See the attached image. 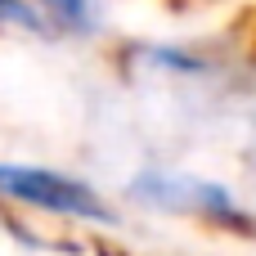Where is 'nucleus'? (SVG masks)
<instances>
[{
    "mask_svg": "<svg viewBox=\"0 0 256 256\" xmlns=\"http://www.w3.org/2000/svg\"><path fill=\"white\" fill-rule=\"evenodd\" d=\"M126 198L140 202L144 212L180 216V220L202 225L212 234L256 243V212L225 180H212V176H198V171H176V166H148V171L130 176Z\"/></svg>",
    "mask_w": 256,
    "mask_h": 256,
    "instance_id": "nucleus-1",
    "label": "nucleus"
},
{
    "mask_svg": "<svg viewBox=\"0 0 256 256\" xmlns=\"http://www.w3.org/2000/svg\"><path fill=\"white\" fill-rule=\"evenodd\" d=\"M0 207L45 216V220L72 225V230H117L122 225L117 202L99 184H90L76 171L45 166V162H4L0 158Z\"/></svg>",
    "mask_w": 256,
    "mask_h": 256,
    "instance_id": "nucleus-2",
    "label": "nucleus"
},
{
    "mask_svg": "<svg viewBox=\"0 0 256 256\" xmlns=\"http://www.w3.org/2000/svg\"><path fill=\"white\" fill-rule=\"evenodd\" d=\"M126 58H135V72L166 81H212L225 72V58L198 40H130Z\"/></svg>",
    "mask_w": 256,
    "mask_h": 256,
    "instance_id": "nucleus-3",
    "label": "nucleus"
},
{
    "mask_svg": "<svg viewBox=\"0 0 256 256\" xmlns=\"http://www.w3.org/2000/svg\"><path fill=\"white\" fill-rule=\"evenodd\" d=\"M58 40H99L104 27H108V9L104 0H32Z\"/></svg>",
    "mask_w": 256,
    "mask_h": 256,
    "instance_id": "nucleus-4",
    "label": "nucleus"
},
{
    "mask_svg": "<svg viewBox=\"0 0 256 256\" xmlns=\"http://www.w3.org/2000/svg\"><path fill=\"white\" fill-rule=\"evenodd\" d=\"M189 4H230V0H189Z\"/></svg>",
    "mask_w": 256,
    "mask_h": 256,
    "instance_id": "nucleus-5",
    "label": "nucleus"
}]
</instances>
